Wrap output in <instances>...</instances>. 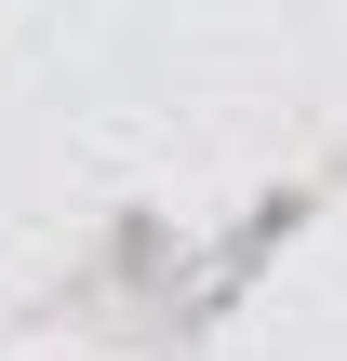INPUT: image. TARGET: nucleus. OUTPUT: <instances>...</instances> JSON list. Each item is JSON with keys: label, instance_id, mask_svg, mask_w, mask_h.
I'll return each mask as SVG.
<instances>
[]
</instances>
